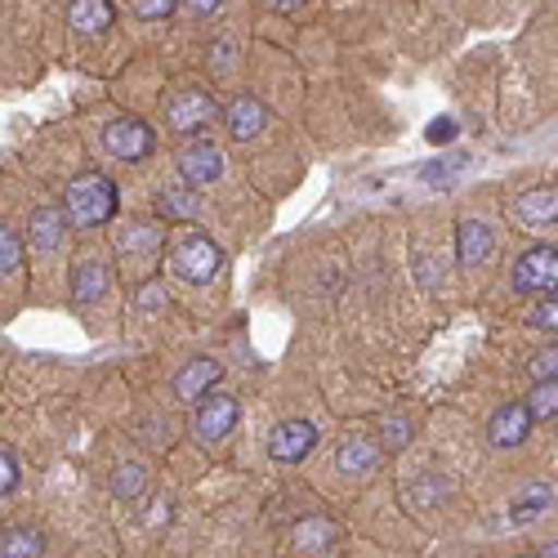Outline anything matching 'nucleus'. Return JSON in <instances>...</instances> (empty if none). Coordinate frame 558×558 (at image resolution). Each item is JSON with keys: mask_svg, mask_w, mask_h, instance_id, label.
<instances>
[{"mask_svg": "<svg viewBox=\"0 0 558 558\" xmlns=\"http://www.w3.org/2000/svg\"><path fill=\"white\" fill-rule=\"evenodd\" d=\"M104 148L117 161H144L157 153V130L144 117H117L104 125Z\"/></svg>", "mask_w": 558, "mask_h": 558, "instance_id": "nucleus-2", "label": "nucleus"}, {"mask_svg": "<svg viewBox=\"0 0 558 558\" xmlns=\"http://www.w3.org/2000/svg\"><path fill=\"white\" fill-rule=\"evenodd\" d=\"M138 487H144V464H121L117 478H112V492H117L121 500H130Z\"/></svg>", "mask_w": 558, "mask_h": 558, "instance_id": "nucleus-27", "label": "nucleus"}, {"mask_svg": "<svg viewBox=\"0 0 558 558\" xmlns=\"http://www.w3.org/2000/svg\"><path fill=\"white\" fill-rule=\"evenodd\" d=\"M166 242V223H148V219H134L117 232V255L125 259H153Z\"/></svg>", "mask_w": 558, "mask_h": 558, "instance_id": "nucleus-13", "label": "nucleus"}, {"mask_svg": "<svg viewBox=\"0 0 558 558\" xmlns=\"http://www.w3.org/2000/svg\"><path fill=\"white\" fill-rule=\"evenodd\" d=\"M532 425H536V421H532L527 402H505V407L492 411L487 438H492V447H523L527 434H532Z\"/></svg>", "mask_w": 558, "mask_h": 558, "instance_id": "nucleus-10", "label": "nucleus"}, {"mask_svg": "<svg viewBox=\"0 0 558 558\" xmlns=\"http://www.w3.org/2000/svg\"><path fill=\"white\" fill-rule=\"evenodd\" d=\"M232 63V40H210V68H228Z\"/></svg>", "mask_w": 558, "mask_h": 558, "instance_id": "nucleus-32", "label": "nucleus"}, {"mask_svg": "<svg viewBox=\"0 0 558 558\" xmlns=\"http://www.w3.org/2000/svg\"><path fill=\"white\" fill-rule=\"evenodd\" d=\"M157 215H166V219H170V215L193 219V215H197V197H193V193H170V189H166V193L157 197Z\"/></svg>", "mask_w": 558, "mask_h": 558, "instance_id": "nucleus-24", "label": "nucleus"}, {"mask_svg": "<svg viewBox=\"0 0 558 558\" xmlns=\"http://www.w3.org/2000/svg\"><path fill=\"white\" fill-rule=\"evenodd\" d=\"M514 291L519 295H554L558 291V251L554 246H532L519 264H514Z\"/></svg>", "mask_w": 558, "mask_h": 558, "instance_id": "nucleus-4", "label": "nucleus"}, {"mask_svg": "<svg viewBox=\"0 0 558 558\" xmlns=\"http://www.w3.org/2000/svg\"><path fill=\"white\" fill-rule=\"evenodd\" d=\"M138 19H170L174 10H183V5H174V0H134L130 5Z\"/></svg>", "mask_w": 558, "mask_h": 558, "instance_id": "nucleus-30", "label": "nucleus"}, {"mask_svg": "<svg viewBox=\"0 0 558 558\" xmlns=\"http://www.w3.org/2000/svg\"><path fill=\"white\" fill-rule=\"evenodd\" d=\"M161 304V287L148 282V287H138V308H157Z\"/></svg>", "mask_w": 558, "mask_h": 558, "instance_id": "nucleus-33", "label": "nucleus"}, {"mask_svg": "<svg viewBox=\"0 0 558 558\" xmlns=\"http://www.w3.org/2000/svg\"><path fill=\"white\" fill-rule=\"evenodd\" d=\"M313 447H317V429L308 421H282L268 434V456L277 464H300Z\"/></svg>", "mask_w": 558, "mask_h": 558, "instance_id": "nucleus-8", "label": "nucleus"}, {"mask_svg": "<svg viewBox=\"0 0 558 558\" xmlns=\"http://www.w3.org/2000/svg\"><path fill=\"white\" fill-rule=\"evenodd\" d=\"M380 438H385V447H407L411 442V421H402V415H389V421L380 425Z\"/></svg>", "mask_w": 558, "mask_h": 558, "instance_id": "nucleus-28", "label": "nucleus"}, {"mask_svg": "<svg viewBox=\"0 0 558 558\" xmlns=\"http://www.w3.org/2000/svg\"><path fill=\"white\" fill-rule=\"evenodd\" d=\"M19 264H23V238H19V232L5 223V228H0V272H19Z\"/></svg>", "mask_w": 558, "mask_h": 558, "instance_id": "nucleus-23", "label": "nucleus"}, {"mask_svg": "<svg viewBox=\"0 0 558 558\" xmlns=\"http://www.w3.org/2000/svg\"><path fill=\"white\" fill-rule=\"evenodd\" d=\"M183 10H189L193 19H210L219 5H215V0H189V5H183Z\"/></svg>", "mask_w": 558, "mask_h": 558, "instance_id": "nucleus-34", "label": "nucleus"}, {"mask_svg": "<svg viewBox=\"0 0 558 558\" xmlns=\"http://www.w3.org/2000/svg\"><path fill=\"white\" fill-rule=\"evenodd\" d=\"M492 246H496V238H492V228L483 219H460L456 223V259L464 268L487 264L492 259Z\"/></svg>", "mask_w": 558, "mask_h": 558, "instance_id": "nucleus-14", "label": "nucleus"}, {"mask_svg": "<svg viewBox=\"0 0 558 558\" xmlns=\"http://www.w3.org/2000/svg\"><path fill=\"white\" fill-rule=\"evenodd\" d=\"M121 206V189L99 174V170H81L68 189H63V210L72 228H104Z\"/></svg>", "mask_w": 558, "mask_h": 558, "instance_id": "nucleus-1", "label": "nucleus"}, {"mask_svg": "<svg viewBox=\"0 0 558 558\" xmlns=\"http://www.w3.org/2000/svg\"><path fill=\"white\" fill-rule=\"evenodd\" d=\"M536 558H558V541H549V545H545V549H541Z\"/></svg>", "mask_w": 558, "mask_h": 558, "instance_id": "nucleus-37", "label": "nucleus"}, {"mask_svg": "<svg viewBox=\"0 0 558 558\" xmlns=\"http://www.w3.org/2000/svg\"><path fill=\"white\" fill-rule=\"evenodd\" d=\"M112 19H117V10L108 5V0H76V5L68 10V23H72L76 32H85V36L108 32V27H112Z\"/></svg>", "mask_w": 558, "mask_h": 558, "instance_id": "nucleus-19", "label": "nucleus"}, {"mask_svg": "<svg viewBox=\"0 0 558 558\" xmlns=\"http://www.w3.org/2000/svg\"><path fill=\"white\" fill-rule=\"evenodd\" d=\"M514 219H519L523 228H532V232L554 228V223H558V189H554V183H536V189H523V193L514 197Z\"/></svg>", "mask_w": 558, "mask_h": 558, "instance_id": "nucleus-9", "label": "nucleus"}, {"mask_svg": "<svg viewBox=\"0 0 558 558\" xmlns=\"http://www.w3.org/2000/svg\"><path fill=\"white\" fill-rule=\"evenodd\" d=\"M63 228H68V210L63 206H40L27 223V242L36 251H54L63 242Z\"/></svg>", "mask_w": 558, "mask_h": 558, "instance_id": "nucleus-18", "label": "nucleus"}, {"mask_svg": "<svg viewBox=\"0 0 558 558\" xmlns=\"http://www.w3.org/2000/svg\"><path fill=\"white\" fill-rule=\"evenodd\" d=\"M108 287H112V268H108L104 259L81 255V259L72 264V295H76V300L95 304V300H104V295H108Z\"/></svg>", "mask_w": 558, "mask_h": 558, "instance_id": "nucleus-15", "label": "nucleus"}, {"mask_svg": "<svg viewBox=\"0 0 558 558\" xmlns=\"http://www.w3.org/2000/svg\"><path fill=\"white\" fill-rule=\"evenodd\" d=\"M268 10H277V14H295V10H304L300 0H268Z\"/></svg>", "mask_w": 558, "mask_h": 558, "instance_id": "nucleus-36", "label": "nucleus"}, {"mask_svg": "<svg viewBox=\"0 0 558 558\" xmlns=\"http://www.w3.org/2000/svg\"><path fill=\"white\" fill-rule=\"evenodd\" d=\"M14 487H19V456L5 447V451H0V492L10 496Z\"/></svg>", "mask_w": 558, "mask_h": 558, "instance_id": "nucleus-31", "label": "nucleus"}, {"mask_svg": "<svg viewBox=\"0 0 558 558\" xmlns=\"http://www.w3.org/2000/svg\"><path fill=\"white\" fill-rule=\"evenodd\" d=\"M219 362L215 357H193L189 366H179L174 371V380H170V389H174V398L179 402H202V398H210V389H215V380H219Z\"/></svg>", "mask_w": 558, "mask_h": 558, "instance_id": "nucleus-12", "label": "nucleus"}, {"mask_svg": "<svg viewBox=\"0 0 558 558\" xmlns=\"http://www.w3.org/2000/svg\"><path fill=\"white\" fill-rule=\"evenodd\" d=\"M174 161H179V174L189 179V189H210V183H219V174H223V153H219V144H210V138H189Z\"/></svg>", "mask_w": 558, "mask_h": 558, "instance_id": "nucleus-6", "label": "nucleus"}, {"mask_svg": "<svg viewBox=\"0 0 558 558\" xmlns=\"http://www.w3.org/2000/svg\"><path fill=\"white\" fill-rule=\"evenodd\" d=\"M45 549V532L40 527H5L0 536V558H36Z\"/></svg>", "mask_w": 558, "mask_h": 558, "instance_id": "nucleus-21", "label": "nucleus"}, {"mask_svg": "<svg viewBox=\"0 0 558 558\" xmlns=\"http://www.w3.org/2000/svg\"><path fill=\"white\" fill-rule=\"evenodd\" d=\"M161 117H166V125L170 130H197V125H206V121H215L219 117V104L206 95V89H197V85H183V89H174V95L161 104Z\"/></svg>", "mask_w": 558, "mask_h": 558, "instance_id": "nucleus-5", "label": "nucleus"}, {"mask_svg": "<svg viewBox=\"0 0 558 558\" xmlns=\"http://www.w3.org/2000/svg\"><path fill=\"white\" fill-rule=\"evenodd\" d=\"M464 166H470V157H447V161H429L421 174H425L429 183H447V179H451V174H460Z\"/></svg>", "mask_w": 558, "mask_h": 558, "instance_id": "nucleus-29", "label": "nucleus"}, {"mask_svg": "<svg viewBox=\"0 0 558 558\" xmlns=\"http://www.w3.org/2000/svg\"><path fill=\"white\" fill-rule=\"evenodd\" d=\"M232 429H238V398H232V393H210V398L197 402L193 434L202 442H223Z\"/></svg>", "mask_w": 558, "mask_h": 558, "instance_id": "nucleus-7", "label": "nucleus"}, {"mask_svg": "<svg viewBox=\"0 0 558 558\" xmlns=\"http://www.w3.org/2000/svg\"><path fill=\"white\" fill-rule=\"evenodd\" d=\"M527 327H532V331H549V336H558V300H541V304L527 313Z\"/></svg>", "mask_w": 558, "mask_h": 558, "instance_id": "nucleus-26", "label": "nucleus"}, {"mask_svg": "<svg viewBox=\"0 0 558 558\" xmlns=\"http://www.w3.org/2000/svg\"><path fill=\"white\" fill-rule=\"evenodd\" d=\"M223 125H228L232 138H255L268 125V108L255 95H238V99L223 108Z\"/></svg>", "mask_w": 558, "mask_h": 558, "instance_id": "nucleus-17", "label": "nucleus"}, {"mask_svg": "<svg viewBox=\"0 0 558 558\" xmlns=\"http://www.w3.org/2000/svg\"><path fill=\"white\" fill-rule=\"evenodd\" d=\"M291 545H295L300 558H331L336 545H340V527L331 519H322V514H308V519L295 523Z\"/></svg>", "mask_w": 558, "mask_h": 558, "instance_id": "nucleus-11", "label": "nucleus"}, {"mask_svg": "<svg viewBox=\"0 0 558 558\" xmlns=\"http://www.w3.org/2000/svg\"><path fill=\"white\" fill-rule=\"evenodd\" d=\"M376 464H380V442H376V438L353 434V438H344V442L336 447V470L349 474V478H366L371 470H376Z\"/></svg>", "mask_w": 558, "mask_h": 558, "instance_id": "nucleus-16", "label": "nucleus"}, {"mask_svg": "<svg viewBox=\"0 0 558 558\" xmlns=\"http://www.w3.org/2000/svg\"><path fill=\"white\" fill-rule=\"evenodd\" d=\"M456 134V121H434L429 125V138H434V144H442V138H451Z\"/></svg>", "mask_w": 558, "mask_h": 558, "instance_id": "nucleus-35", "label": "nucleus"}, {"mask_svg": "<svg viewBox=\"0 0 558 558\" xmlns=\"http://www.w3.org/2000/svg\"><path fill=\"white\" fill-rule=\"evenodd\" d=\"M549 500H554V487L549 483H527L519 496H514V505H509V523H532V519H541L545 509H549Z\"/></svg>", "mask_w": 558, "mask_h": 558, "instance_id": "nucleus-20", "label": "nucleus"}, {"mask_svg": "<svg viewBox=\"0 0 558 558\" xmlns=\"http://www.w3.org/2000/svg\"><path fill=\"white\" fill-rule=\"evenodd\" d=\"M219 264H223V251L206 238V232H189V238H183L174 246V255H170V268L183 277V282H193V287L210 282V277L219 272Z\"/></svg>", "mask_w": 558, "mask_h": 558, "instance_id": "nucleus-3", "label": "nucleus"}, {"mask_svg": "<svg viewBox=\"0 0 558 558\" xmlns=\"http://www.w3.org/2000/svg\"><path fill=\"white\" fill-rule=\"evenodd\" d=\"M527 371H532V380H536V385H541V380H558V344H549V349L532 353Z\"/></svg>", "mask_w": 558, "mask_h": 558, "instance_id": "nucleus-25", "label": "nucleus"}, {"mask_svg": "<svg viewBox=\"0 0 558 558\" xmlns=\"http://www.w3.org/2000/svg\"><path fill=\"white\" fill-rule=\"evenodd\" d=\"M523 402L532 411V421H554L558 415V380H541Z\"/></svg>", "mask_w": 558, "mask_h": 558, "instance_id": "nucleus-22", "label": "nucleus"}]
</instances>
